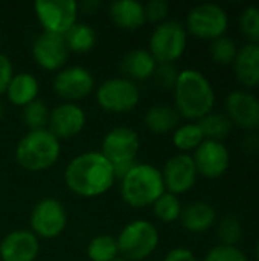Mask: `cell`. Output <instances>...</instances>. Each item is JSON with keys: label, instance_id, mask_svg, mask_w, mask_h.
Returning <instances> with one entry per match:
<instances>
[{"label": "cell", "instance_id": "obj_1", "mask_svg": "<svg viewBox=\"0 0 259 261\" xmlns=\"http://www.w3.org/2000/svg\"><path fill=\"white\" fill-rule=\"evenodd\" d=\"M116 182L113 165L101 151H85L75 156L64 170L66 187L79 197L95 199L105 194Z\"/></svg>", "mask_w": 259, "mask_h": 261}, {"label": "cell", "instance_id": "obj_2", "mask_svg": "<svg viewBox=\"0 0 259 261\" xmlns=\"http://www.w3.org/2000/svg\"><path fill=\"white\" fill-rule=\"evenodd\" d=\"M172 93L174 109L180 118L189 122H197L214 112L215 89L209 78L197 69L180 70Z\"/></svg>", "mask_w": 259, "mask_h": 261}, {"label": "cell", "instance_id": "obj_3", "mask_svg": "<svg viewBox=\"0 0 259 261\" xmlns=\"http://www.w3.org/2000/svg\"><path fill=\"white\" fill-rule=\"evenodd\" d=\"M119 182L122 200L134 210L151 206L165 193L162 171L151 164L136 162Z\"/></svg>", "mask_w": 259, "mask_h": 261}, {"label": "cell", "instance_id": "obj_4", "mask_svg": "<svg viewBox=\"0 0 259 261\" xmlns=\"http://www.w3.org/2000/svg\"><path fill=\"white\" fill-rule=\"evenodd\" d=\"M17 164L31 173H40L52 168L61 156V141L47 128L27 132L14 151Z\"/></svg>", "mask_w": 259, "mask_h": 261}, {"label": "cell", "instance_id": "obj_5", "mask_svg": "<svg viewBox=\"0 0 259 261\" xmlns=\"http://www.w3.org/2000/svg\"><path fill=\"white\" fill-rule=\"evenodd\" d=\"M116 242L119 257L127 261H143L156 252L160 243V236L154 223L137 219L121 229Z\"/></svg>", "mask_w": 259, "mask_h": 261}, {"label": "cell", "instance_id": "obj_6", "mask_svg": "<svg viewBox=\"0 0 259 261\" xmlns=\"http://www.w3.org/2000/svg\"><path fill=\"white\" fill-rule=\"evenodd\" d=\"M188 46V32L182 21L165 20L151 32L148 50L157 64H174L180 60Z\"/></svg>", "mask_w": 259, "mask_h": 261}, {"label": "cell", "instance_id": "obj_7", "mask_svg": "<svg viewBox=\"0 0 259 261\" xmlns=\"http://www.w3.org/2000/svg\"><path fill=\"white\" fill-rule=\"evenodd\" d=\"M188 35L198 40L214 41L226 35L229 29V15L226 9L217 3H200L191 8L183 23Z\"/></svg>", "mask_w": 259, "mask_h": 261}, {"label": "cell", "instance_id": "obj_8", "mask_svg": "<svg viewBox=\"0 0 259 261\" xmlns=\"http://www.w3.org/2000/svg\"><path fill=\"white\" fill-rule=\"evenodd\" d=\"M96 102L107 113H128L140 101V90L136 83L124 78L113 76L102 81L96 87Z\"/></svg>", "mask_w": 259, "mask_h": 261}, {"label": "cell", "instance_id": "obj_9", "mask_svg": "<svg viewBox=\"0 0 259 261\" xmlns=\"http://www.w3.org/2000/svg\"><path fill=\"white\" fill-rule=\"evenodd\" d=\"M29 225V231L35 237L44 240L56 239L67 226V211L58 199L44 197L32 208Z\"/></svg>", "mask_w": 259, "mask_h": 261}, {"label": "cell", "instance_id": "obj_10", "mask_svg": "<svg viewBox=\"0 0 259 261\" xmlns=\"http://www.w3.org/2000/svg\"><path fill=\"white\" fill-rule=\"evenodd\" d=\"M34 12L44 32L64 35L78 21L79 8L75 0H37Z\"/></svg>", "mask_w": 259, "mask_h": 261}, {"label": "cell", "instance_id": "obj_11", "mask_svg": "<svg viewBox=\"0 0 259 261\" xmlns=\"http://www.w3.org/2000/svg\"><path fill=\"white\" fill-rule=\"evenodd\" d=\"M140 150V139L131 127H114L105 133L101 142V154L113 165L134 164Z\"/></svg>", "mask_w": 259, "mask_h": 261}, {"label": "cell", "instance_id": "obj_12", "mask_svg": "<svg viewBox=\"0 0 259 261\" xmlns=\"http://www.w3.org/2000/svg\"><path fill=\"white\" fill-rule=\"evenodd\" d=\"M52 87L63 102L78 104L95 90V78L82 66H66L55 73Z\"/></svg>", "mask_w": 259, "mask_h": 261}, {"label": "cell", "instance_id": "obj_13", "mask_svg": "<svg viewBox=\"0 0 259 261\" xmlns=\"http://www.w3.org/2000/svg\"><path fill=\"white\" fill-rule=\"evenodd\" d=\"M226 116L232 125L250 133L259 128V98L246 89L232 90L224 101Z\"/></svg>", "mask_w": 259, "mask_h": 261}, {"label": "cell", "instance_id": "obj_14", "mask_svg": "<svg viewBox=\"0 0 259 261\" xmlns=\"http://www.w3.org/2000/svg\"><path fill=\"white\" fill-rule=\"evenodd\" d=\"M160 171L165 191L174 196H180L191 191L198 179L194 159L191 154L186 153H177L171 156Z\"/></svg>", "mask_w": 259, "mask_h": 261}, {"label": "cell", "instance_id": "obj_15", "mask_svg": "<svg viewBox=\"0 0 259 261\" xmlns=\"http://www.w3.org/2000/svg\"><path fill=\"white\" fill-rule=\"evenodd\" d=\"M198 176L206 179L221 177L231 165V151L224 142L205 139L191 154Z\"/></svg>", "mask_w": 259, "mask_h": 261}, {"label": "cell", "instance_id": "obj_16", "mask_svg": "<svg viewBox=\"0 0 259 261\" xmlns=\"http://www.w3.org/2000/svg\"><path fill=\"white\" fill-rule=\"evenodd\" d=\"M31 52L37 66H40L43 70L55 72V73L63 67H66L70 54L63 35L50 34L44 31L35 37Z\"/></svg>", "mask_w": 259, "mask_h": 261}, {"label": "cell", "instance_id": "obj_17", "mask_svg": "<svg viewBox=\"0 0 259 261\" xmlns=\"http://www.w3.org/2000/svg\"><path fill=\"white\" fill-rule=\"evenodd\" d=\"M87 115L79 104L61 102L50 110L47 130L58 139L67 141L76 138L85 127Z\"/></svg>", "mask_w": 259, "mask_h": 261}, {"label": "cell", "instance_id": "obj_18", "mask_svg": "<svg viewBox=\"0 0 259 261\" xmlns=\"http://www.w3.org/2000/svg\"><path fill=\"white\" fill-rule=\"evenodd\" d=\"M40 254V239L29 229L8 232L0 242L2 261H35Z\"/></svg>", "mask_w": 259, "mask_h": 261}, {"label": "cell", "instance_id": "obj_19", "mask_svg": "<svg viewBox=\"0 0 259 261\" xmlns=\"http://www.w3.org/2000/svg\"><path fill=\"white\" fill-rule=\"evenodd\" d=\"M237 81L246 89H255L259 86V44L246 43L238 47V54L232 63Z\"/></svg>", "mask_w": 259, "mask_h": 261}, {"label": "cell", "instance_id": "obj_20", "mask_svg": "<svg viewBox=\"0 0 259 261\" xmlns=\"http://www.w3.org/2000/svg\"><path fill=\"white\" fill-rule=\"evenodd\" d=\"M156 67H157V61L153 58L148 49H142V47L128 50L119 63L122 76L133 83L153 78Z\"/></svg>", "mask_w": 259, "mask_h": 261}, {"label": "cell", "instance_id": "obj_21", "mask_svg": "<svg viewBox=\"0 0 259 261\" xmlns=\"http://www.w3.org/2000/svg\"><path fill=\"white\" fill-rule=\"evenodd\" d=\"M108 17L124 31H137L147 23L143 3L136 0H116L108 6Z\"/></svg>", "mask_w": 259, "mask_h": 261}, {"label": "cell", "instance_id": "obj_22", "mask_svg": "<svg viewBox=\"0 0 259 261\" xmlns=\"http://www.w3.org/2000/svg\"><path fill=\"white\" fill-rule=\"evenodd\" d=\"M217 220L215 208L203 200L191 202L182 210L180 223L182 226L192 234H203L209 231Z\"/></svg>", "mask_w": 259, "mask_h": 261}, {"label": "cell", "instance_id": "obj_23", "mask_svg": "<svg viewBox=\"0 0 259 261\" xmlns=\"http://www.w3.org/2000/svg\"><path fill=\"white\" fill-rule=\"evenodd\" d=\"M38 93H40V81L35 75L29 72L14 73L5 92L8 101L21 109L38 99Z\"/></svg>", "mask_w": 259, "mask_h": 261}, {"label": "cell", "instance_id": "obj_24", "mask_svg": "<svg viewBox=\"0 0 259 261\" xmlns=\"http://www.w3.org/2000/svg\"><path fill=\"white\" fill-rule=\"evenodd\" d=\"M180 119L182 118L174 109V106L169 104L151 106L143 116L145 127L154 135L172 133L180 125Z\"/></svg>", "mask_w": 259, "mask_h": 261}, {"label": "cell", "instance_id": "obj_25", "mask_svg": "<svg viewBox=\"0 0 259 261\" xmlns=\"http://www.w3.org/2000/svg\"><path fill=\"white\" fill-rule=\"evenodd\" d=\"M63 38L66 41L69 52L75 54H89L98 43L96 31L84 21H76L63 35Z\"/></svg>", "mask_w": 259, "mask_h": 261}, {"label": "cell", "instance_id": "obj_26", "mask_svg": "<svg viewBox=\"0 0 259 261\" xmlns=\"http://www.w3.org/2000/svg\"><path fill=\"white\" fill-rule=\"evenodd\" d=\"M205 141V135L197 122L180 124L172 132V144L180 153H194L195 148Z\"/></svg>", "mask_w": 259, "mask_h": 261}, {"label": "cell", "instance_id": "obj_27", "mask_svg": "<svg viewBox=\"0 0 259 261\" xmlns=\"http://www.w3.org/2000/svg\"><path fill=\"white\" fill-rule=\"evenodd\" d=\"M197 124L200 125L205 135V139H212V141H220V142H223L234 128L226 113H220V112H211L209 115L197 121Z\"/></svg>", "mask_w": 259, "mask_h": 261}, {"label": "cell", "instance_id": "obj_28", "mask_svg": "<svg viewBox=\"0 0 259 261\" xmlns=\"http://www.w3.org/2000/svg\"><path fill=\"white\" fill-rule=\"evenodd\" d=\"M85 254L90 261H113L119 257L116 237L107 234L93 237L85 248Z\"/></svg>", "mask_w": 259, "mask_h": 261}, {"label": "cell", "instance_id": "obj_29", "mask_svg": "<svg viewBox=\"0 0 259 261\" xmlns=\"http://www.w3.org/2000/svg\"><path fill=\"white\" fill-rule=\"evenodd\" d=\"M153 214L157 220L162 223H174L180 220L183 205L179 199V196H174L171 193H163L153 205Z\"/></svg>", "mask_w": 259, "mask_h": 261}, {"label": "cell", "instance_id": "obj_30", "mask_svg": "<svg viewBox=\"0 0 259 261\" xmlns=\"http://www.w3.org/2000/svg\"><path fill=\"white\" fill-rule=\"evenodd\" d=\"M49 115L50 110L46 106V102H43L41 99H35L34 102L21 109V121L29 128V132L47 128Z\"/></svg>", "mask_w": 259, "mask_h": 261}, {"label": "cell", "instance_id": "obj_31", "mask_svg": "<svg viewBox=\"0 0 259 261\" xmlns=\"http://www.w3.org/2000/svg\"><path fill=\"white\" fill-rule=\"evenodd\" d=\"M237 54H238V46L227 35H223L211 41L209 44V57L218 66H232Z\"/></svg>", "mask_w": 259, "mask_h": 261}, {"label": "cell", "instance_id": "obj_32", "mask_svg": "<svg viewBox=\"0 0 259 261\" xmlns=\"http://www.w3.org/2000/svg\"><path fill=\"white\" fill-rule=\"evenodd\" d=\"M217 236H218L220 245L238 246V243L243 239V226H241L240 219L235 216L223 217L217 226Z\"/></svg>", "mask_w": 259, "mask_h": 261}, {"label": "cell", "instance_id": "obj_33", "mask_svg": "<svg viewBox=\"0 0 259 261\" xmlns=\"http://www.w3.org/2000/svg\"><path fill=\"white\" fill-rule=\"evenodd\" d=\"M238 26L247 43L259 44V6L244 8L238 17Z\"/></svg>", "mask_w": 259, "mask_h": 261}, {"label": "cell", "instance_id": "obj_34", "mask_svg": "<svg viewBox=\"0 0 259 261\" xmlns=\"http://www.w3.org/2000/svg\"><path fill=\"white\" fill-rule=\"evenodd\" d=\"M203 261H249V257L238 246L215 245L206 252Z\"/></svg>", "mask_w": 259, "mask_h": 261}, {"label": "cell", "instance_id": "obj_35", "mask_svg": "<svg viewBox=\"0 0 259 261\" xmlns=\"http://www.w3.org/2000/svg\"><path fill=\"white\" fill-rule=\"evenodd\" d=\"M179 69L176 67V64H157L154 73H153V80L154 84L160 89V90H174V86L177 83L179 78Z\"/></svg>", "mask_w": 259, "mask_h": 261}, {"label": "cell", "instance_id": "obj_36", "mask_svg": "<svg viewBox=\"0 0 259 261\" xmlns=\"http://www.w3.org/2000/svg\"><path fill=\"white\" fill-rule=\"evenodd\" d=\"M143 9H145L147 21H150V23L160 24L165 20H168L169 5L165 0H150L148 3L143 5Z\"/></svg>", "mask_w": 259, "mask_h": 261}, {"label": "cell", "instance_id": "obj_37", "mask_svg": "<svg viewBox=\"0 0 259 261\" xmlns=\"http://www.w3.org/2000/svg\"><path fill=\"white\" fill-rule=\"evenodd\" d=\"M14 76V66L9 57L0 52V96L5 95L11 80Z\"/></svg>", "mask_w": 259, "mask_h": 261}, {"label": "cell", "instance_id": "obj_38", "mask_svg": "<svg viewBox=\"0 0 259 261\" xmlns=\"http://www.w3.org/2000/svg\"><path fill=\"white\" fill-rule=\"evenodd\" d=\"M163 261H198L195 254L191 251V249H186V248H174L171 249L166 255Z\"/></svg>", "mask_w": 259, "mask_h": 261}, {"label": "cell", "instance_id": "obj_39", "mask_svg": "<svg viewBox=\"0 0 259 261\" xmlns=\"http://www.w3.org/2000/svg\"><path fill=\"white\" fill-rule=\"evenodd\" d=\"M243 150L246 153H256L259 150V135L256 132H250L243 139Z\"/></svg>", "mask_w": 259, "mask_h": 261}, {"label": "cell", "instance_id": "obj_40", "mask_svg": "<svg viewBox=\"0 0 259 261\" xmlns=\"http://www.w3.org/2000/svg\"><path fill=\"white\" fill-rule=\"evenodd\" d=\"M78 8L84 14H95L101 8V2H98V0H85L82 3H78Z\"/></svg>", "mask_w": 259, "mask_h": 261}, {"label": "cell", "instance_id": "obj_41", "mask_svg": "<svg viewBox=\"0 0 259 261\" xmlns=\"http://www.w3.org/2000/svg\"><path fill=\"white\" fill-rule=\"evenodd\" d=\"M3 115H5V106H3V102L0 101V119L3 118Z\"/></svg>", "mask_w": 259, "mask_h": 261}, {"label": "cell", "instance_id": "obj_42", "mask_svg": "<svg viewBox=\"0 0 259 261\" xmlns=\"http://www.w3.org/2000/svg\"><path fill=\"white\" fill-rule=\"evenodd\" d=\"M255 257H256V261H259V240L256 246H255Z\"/></svg>", "mask_w": 259, "mask_h": 261}, {"label": "cell", "instance_id": "obj_43", "mask_svg": "<svg viewBox=\"0 0 259 261\" xmlns=\"http://www.w3.org/2000/svg\"><path fill=\"white\" fill-rule=\"evenodd\" d=\"M113 261H127L125 258H122V257H118V258H114Z\"/></svg>", "mask_w": 259, "mask_h": 261}, {"label": "cell", "instance_id": "obj_44", "mask_svg": "<svg viewBox=\"0 0 259 261\" xmlns=\"http://www.w3.org/2000/svg\"><path fill=\"white\" fill-rule=\"evenodd\" d=\"M0 46H2V34H0Z\"/></svg>", "mask_w": 259, "mask_h": 261}]
</instances>
